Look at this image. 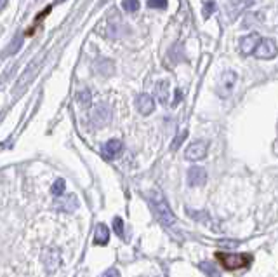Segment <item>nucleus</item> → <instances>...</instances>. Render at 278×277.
<instances>
[{"label":"nucleus","instance_id":"1","mask_svg":"<svg viewBox=\"0 0 278 277\" xmlns=\"http://www.w3.org/2000/svg\"><path fill=\"white\" fill-rule=\"evenodd\" d=\"M151 209L157 214V218L160 220L162 223H165V225H172V223L176 222L174 213L171 211V206H169L167 199H165L160 192H153V196H151Z\"/></svg>","mask_w":278,"mask_h":277},{"label":"nucleus","instance_id":"2","mask_svg":"<svg viewBox=\"0 0 278 277\" xmlns=\"http://www.w3.org/2000/svg\"><path fill=\"white\" fill-rule=\"evenodd\" d=\"M216 258L223 263V267L226 270H237V269H243L252 262V256L242 253V255H226V253H217Z\"/></svg>","mask_w":278,"mask_h":277},{"label":"nucleus","instance_id":"3","mask_svg":"<svg viewBox=\"0 0 278 277\" xmlns=\"http://www.w3.org/2000/svg\"><path fill=\"white\" fill-rule=\"evenodd\" d=\"M237 80H238V75L235 74V72H231V70L224 72L219 79V84H217V94L223 96V98L230 96L231 91H233V87H235V84H237Z\"/></svg>","mask_w":278,"mask_h":277},{"label":"nucleus","instance_id":"4","mask_svg":"<svg viewBox=\"0 0 278 277\" xmlns=\"http://www.w3.org/2000/svg\"><path fill=\"white\" fill-rule=\"evenodd\" d=\"M277 54H278V47L275 44V40H271V39H263L259 42V45H257L256 52H254V56L259 59H273Z\"/></svg>","mask_w":278,"mask_h":277},{"label":"nucleus","instance_id":"5","mask_svg":"<svg viewBox=\"0 0 278 277\" xmlns=\"http://www.w3.org/2000/svg\"><path fill=\"white\" fill-rule=\"evenodd\" d=\"M207 156V141L204 140H197L186 148L184 152V157L188 160H202L204 157Z\"/></svg>","mask_w":278,"mask_h":277},{"label":"nucleus","instance_id":"6","mask_svg":"<svg viewBox=\"0 0 278 277\" xmlns=\"http://www.w3.org/2000/svg\"><path fill=\"white\" fill-rule=\"evenodd\" d=\"M254 4V0H228L226 2V14L230 19H235L237 16H240L243 11L250 7Z\"/></svg>","mask_w":278,"mask_h":277},{"label":"nucleus","instance_id":"7","mask_svg":"<svg viewBox=\"0 0 278 277\" xmlns=\"http://www.w3.org/2000/svg\"><path fill=\"white\" fill-rule=\"evenodd\" d=\"M110 119H111V110L106 103L98 105V107L94 108V112H92V124L98 127L106 126L108 122H110Z\"/></svg>","mask_w":278,"mask_h":277},{"label":"nucleus","instance_id":"8","mask_svg":"<svg viewBox=\"0 0 278 277\" xmlns=\"http://www.w3.org/2000/svg\"><path fill=\"white\" fill-rule=\"evenodd\" d=\"M261 40H263V39H261L259 34H256V32H254V34L245 35V37H242L240 39V51H242V54H247V56L254 54Z\"/></svg>","mask_w":278,"mask_h":277},{"label":"nucleus","instance_id":"9","mask_svg":"<svg viewBox=\"0 0 278 277\" xmlns=\"http://www.w3.org/2000/svg\"><path fill=\"white\" fill-rule=\"evenodd\" d=\"M205 181H207V173H205L204 167L195 166L188 171V183H190L191 187H202Z\"/></svg>","mask_w":278,"mask_h":277},{"label":"nucleus","instance_id":"10","mask_svg":"<svg viewBox=\"0 0 278 277\" xmlns=\"http://www.w3.org/2000/svg\"><path fill=\"white\" fill-rule=\"evenodd\" d=\"M136 105H138V110L141 115H150L151 112L155 110V101L153 98L150 96V94H139L138 96V101H136Z\"/></svg>","mask_w":278,"mask_h":277},{"label":"nucleus","instance_id":"11","mask_svg":"<svg viewBox=\"0 0 278 277\" xmlns=\"http://www.w3.org/2000/svg\"><path fill=\"white\" fill-rule=\"evenodd\" d=\"M122 148H124V145H122L120 140H110L104 143V147H103V154H104L106 159H115V157L122 152Z\"/></svg>","mask_w":278,"mask_h":277},{"label":"nucleus","instance_id":"12","mask_svg":"<svg viewBox=\"0 0 278 277\" xmlns=\"http://www.w3.org/2000/svg\"><path fill=\"white\" fill-rule=\"evenodd\" d=\"M155 96L162 105H167L169 101V82L167 80H158L157 87H155Z\"/></svg>","mask_w":278,"mask_h":277},{"label":"nucleus","instance_id":"13","mask_svg":"<svg viewBox=\"0 0 278 277\" xmlns=\"http://www.w3.org/2000/svg\"><path fill=\"white\" fill-rule=\"evenodd\" d=\"M108 239H110V230H108V227H106V225H103V223H99V225L96 227L94 242L98 244V246H104V244L108 242Z\"/></svg>","mask_w":278,"mask_h":277},{"label":"nucleus","instance_id":"14","mask_svg":"<svg viewBox=\"0 0 278 277\" xmlns=\"http://www.w3.org/2000/svg\"><path fill=\"white\" fill-rule=\"evenodd\" d=\"M38 67H40V59H35L32 65H30L28 68H26V72H25V75H23V79L21 80L18 82V87H23V85L26 84V80H32L35 75H37V72H38Z\"/></svg>","mask_w":278,"mask_h":277},{"label":"nucleus","instance_id":"15","mask_svg":"<svg viewBox=\"0 0 278 277\" xmlns=\"http://www.w3.org/2000/svg\"><path fill=\"white\" fill-rule=\"evenodd\" d=\"M56 207L61 211H66V213H70V211H75L78 207V200L75 196L71 197H66L65 200H59V202H56Z\"/></svg>","mask_w":278,"mask_h":277},{"label":"nucleus","instance_id":"16","mask_svg":"<svg viewBox=\"0 0 278 277\" xmlns=\"http://www.w3.org/2000/svg\"><path fill=\"white\" fill-rule=\"evenodd\" d=\"M200 270L208 277H219V270H217L216 267H214V263H210V262H202Z\"/></svg>","mask_w":278,"mask_h":277},{"label":"nucleus","instance_id":"17","mask_svg":"<svg viewBox=\"0 0 278 277\" xmlns=\"http://www.w3.org/2000/svg\"><path fill=\"white\" fill-rule=\"evenodd\" d=\"M65 190H66L65 180H63V178H58V180L54 181V185H52V189H51L52 196H56V197L63 196V194H65Z\"/></svg>","mask_w":278,"mask_h":277},{"label":"nucleus","instance_id":"18","mask_svg":"<svg viewBox=\"0 0 278 277\" xmlns=\"http://www.w3.org/2000/svg\"><path fill=\"white\" fill-rule=\"evenodd\" d=\"M77 101L82 105V107H89V105H91V101H92L91 91H89V89H84V91H80L77 94Z\"/></svg>","mask_w":278,"mask_h":277},{"label":"nucleus","instance_id":"19","mask_svg":"<svg viewBox=\"0 0 278 277\" xmlns=\"http://www.w3.org/2000/svg\"><path fill=\"white\" fill-rule=\"evenodd\" d=\"M122 7H124L125 12H136L139 9V0H124Z\"/></svg>","mask_w":278,"mask_h":277},{"label":"nucleus","instance_id":"20","mask_svg":"<svg viewBox=\"0 0 278 277\" xmlns=\"http://www.w3.org/2000/svg\"><path fill=\"white\" fill-rule=\"evenodd\" d=\"M214 11H216V4H214L212 0H208V2H205L204 5V18H210V16L214 14Z\"/></svg>","mask_w":278,"mask_h":277},{"label":"nucleus","instance_id":"21","mask_svg":"<svg viewBox=\"0 0 278 277\" xmlns=\"http://www.w3.org/2000/svg\"><path fill=\"white\" fill-rule=\"evenodd\" d=\"M169 0H148V7L150 9H167Z\"/></svg>","mask_w":278,"mask_h":277},{"label":"nucleus","instance_id":"22","mask_svg":"<svg viewBox=\"0 0 278 277\" xmlns=\"http://www.w3.org/2000/svg\"><path fill=\"white\" fill-rule=\"evenodd\" d=\"M259 23H261L259 14H249V16L245 18V21H243V26H245V28H249V26L259 25Z\"/></svg>","mask_w":278,"mask_h":277},{"label":"nucleus","instance_id":"23","mask_svg":"<svg viewBox=\"0 0 278 277\" xmlns=\"http://www.w3.org/2000/svg\"><path fill=\"white\" fill-rule=\"evenodd\" d=\"M113 230L117 232L118 237H124V222H122V218H118V216H115V220H113Z\"/></svg>","mask_w":278,"mask_h":277},{"label":"nucleus","instance_id":"24","mask_svg":"<svg viewBox=\"0 0 278 277\" xmlns=\"http://www.w3.org/2000/svg\"><path fill=\"white\" fill-rule=\"evenodd\" d=\"M186 136H188L186 131H183V133H181V134H177V138H176V140H174V143H172V150H176V148L179 147V145L183 143L184 140H186Z\"/></svg>","mask_w":278,"mask_h":277},{"label":"nucleus","instance_id":"25","mask_svg":"<svg viewBox=\"0 0 278 277\" xmlns=\"http://www.w3.org/2000/svg\"><path fill=\"white\" fill-rule=\"evenodd\" d=\"M19 47H21V37H16V40H12V47L9 49V54H14Z\"/></svg>","mask_w":278,"mask_h":277},{"label":"nucleus","instance_id":"26","mask_svg":"<svg viewBox=\"0 0 278 277\" xmlns=\"http://www.w3.org/2000/svg\"><path fill=\"white\" fill-rule=\"evenodd\" d=\"M103 277H120V274H118L117 269H110V270H106V274Z\"/></svg>","mask_w":278,"mask_h":277},{"label":"nucleus","instance_id":"27","mask_svg":"<svg viewBox=\"0 0 278 277\" xmlns=\"http://www.w3.org/2000/svg\"><path fill=\"white\" fill-rule=\"evenodd\" d=\"M181 98H183V94H181V91L177 89L176 96H174V101H172V107H177V105H179V101H181Z\"/></svg>","mask_w":278,"mask_h":277},{"label":"nucleus","instance_id":"28","mask_svg":"<svg viewBox=\"0 0 278 277\" xmlns=\"http://www.w3.org/2000/svg\"><path fill=\"white\" fill-rule=\"evenodd\" d=\"M5 2H7V0H2V7H5Z\"/></svg>","mask_w":278,"mask_h":277},{"label":"nucleus","instance_id":"29","mask_svg":"<svg viewBox=\"0 0 278 277\" xmlns=\"http://www.w3.org/2000/svg\"><path fill=\"white\" fill-rule=\"evenodd\" d=\"M61 2H63V0H56V4H61Z\"/></svg>","mask_w":278,"mask_h":277}]
</instances>
